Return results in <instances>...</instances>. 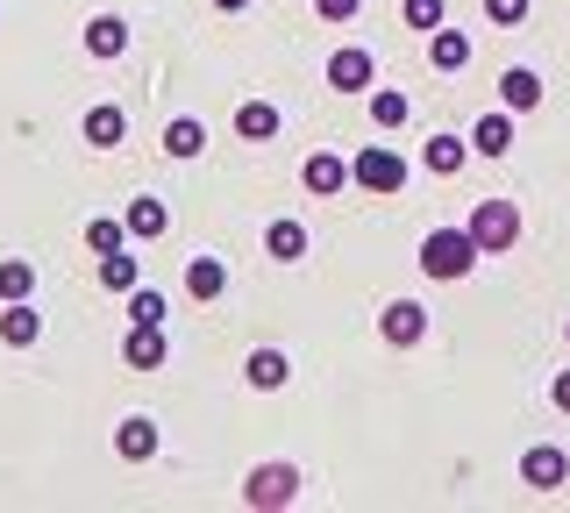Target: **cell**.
I'll return each instance as SVG.
<instances>
[{
	"mask_svg": "<svg viewBox=\"0 0 570 513\" xmlns=\"http://www.w3.org/2000/svg\"><path fill=\"white\" fill-rule=\"evenodd\" d=\"M485 257L471 243V228H435V236L421 243V272L428 278H442V286H456V278H471V264Z\"/></svg>",
	"mask_w": 570,
	"mask_h": 513,
	"instance_id": "1",
	"label": "cell"
},
{
	"mask_svg": "<svg viewBox=\"0 0 570 513\" xmlns=\"http://www.w3.org/2000/svg\"><path fill=\"white\" fill-rule=\"evenodd\" d=\"M463 228H471V243L485 257H499V250H513V243H521V207H513V200H478Z\"/></svg>",
	"mask_w": 570,
	"mask_h": 513,
	"instance_id": "2",
	"label": "cell"
},
{
	"mask_svg": "<svg viewBox=\"0 0 570 513\" xmlns=\"http://www.w3.org/2000/svg\"><path fill=\"white\" fill-rule=\"evenodd\" d=\"M350 186H364V193H400L406 186V157L392 150V144H364L350 157Z\"/></svg>",
	"mask_w": 570,
	"mask_h": 513,
	"instance_id": "3",
	"label": "cell"
},
{
	"mask_svg": "<svg viewBox=\"0 0 570 513\" xmlns=\"http://www.w3.org/2000/svg\"><path fill=\"white\" fill-rule=\"evenodd\" d=\"M299 500V471L293 464H257L243 477V506H293Z\"/></svg>",
	"mask_w": 570,
	"mask_h": 513,
	"instance_id": "4",
	"label": "cell"
},
{
	"mask_svg": "<svg viewBox=\"0 0 570 513\" xmlns=\"http://www.w3.org/2000/svg\"><path fill=\"white\" fill-rule=\"evenodd\" d=\"M371 79H379V65H371L364 43H343L328 58V86H335V93H371Z\"/></svg>",
	"mask_w": 570,
	"mask_h": 513,
	"instance_id": "5",
	"label": "cell"
},
{
	"mask_svg": "<svg viewBox=\"0 0 570 513\" xmlns=\"http://www.w3.org/2000/svg\"><path fill=\"white\" fill-rule=\"evenodd\" d=\"M379 335H385L392 349H414L421 335H428V307H421V299H392V307L379 314Z\"/></svg>",
	"mask_w": 570,
	"mask_h": 513,
	"instance_id": "6",
	"label": "cell"
},
{
	"mask_svg": "<svg viewBox=\"0 0 570 513\" xmlns=\"http://www.w3.org/2000/svg\"><path fill=\"white\" fill-rule=\"evenodd\" d=\"M563 477H570V456L557 450V442H534V450L521 456V485L528 492H557Z\"/></svg>",
	"mask_w": 570,
	"mask_h": 513,
	"instance_id": "7",
	"label": "cell"
},
{
	"mask_svg": "<svg viewBox=\"0 0 570 513\" xmlns=\"http://www.w3.org/2000/svg\"><path fill=\"white\" fill-rule=\"evenodd\" d=\"M157 442H165V435H157V421H150V414H129V421L115 428V456H121V464H150Z\"/></svg>",
	"mask_w": 570,
	"mask_h": 513,
	"instance_id": "8",
	"label": "cell"
},
{
	"mask_svg": "<svg viewBox=\"0 0 570 513\" xmlns=\"http://www.w3.org/2000/svg\"><path fill=\"white\" fill-rule=\"evenodd\" d=\"M36 335H43V314H36V299H0V343H8V349H29Z\"/></svg>",
	"mask_w": 570,
	"mask_h": 513,
	"instance_id": "9",
	"label": "cell"
},
{
	"mask_svg": "<svg viewBox=\"0 0 570 513\" xmlns=\"http://www.w3.org/2000/svg\"><path fill=\"white\" fill-rule=\"evenodd\" d=\"M121 364L129 371H165V328L129 322V335H121Z\"/></svg>",
	"mask_w": 570,
	"mask_h": 513,
	"instance_id": "10",
	"label": "cell"
},
{
	"mask_svg": "<svg viewBox=\"0 0 570 513\" xmlns=\"http://www.w3.org/2000/svg\"><path fill=\"white\" fill-rule=\"evenodd\" d=\"M299 186L328 200V193H343V186H350V165H343V157H335V150H314L307 165H299Z\"/></svg>",
	"mask_w": 570,
	"mask_h": 513,
	"instance_id": "11",
	"label": "cell"
},
{
	"mask_svg": "<svg viewBox=\"0 0 570 513\" xmlns=\"http://www.w3.org/2000/svg\"><path fill=\"white\" fill-rule=\"evenodd\" d=\"M499 108H507V115H534V108H542V79H534L528 65H513V72L499 79Z\"/></svg>",
	"mask_w": 570,
	"mask_h": 513,
	"instance_id": "12",
	"label": "cell"
},
{
	"mask_svg": "<svg viewBox=\"0 0 570 513\" xmlns=\"http://www.w3.org/2000/svg\"><path fill=\"white\" fill-rule=\"evenodd\" d=\"M421 165L435 171V179H456V171L471 165V144H463V136H428V144H421Z\"/></svg>",
	"mask_w": 570,
	"mask_h": 513,
	"instance_id": "13",
	"label": "cell"
},
{
	"mask_svg": "<svg viewBox=\"0 0 570 513\" xmlns=\"http://www.w3.org/2000/svg\"><path fill=\"white\" fill-rule=\"evenodd\" d=\"M186 293L200 299V307H207V299H222L228 293V264L222 257H186Z\"/></svg>",
	"mask_w": 570,
	"mask_h": 513,
	"instance_id": "14",
	"label": "cell"
},
{
	"mask_svg": "<svg viewBox=\"0 0 570 513\" xmlns=\"http://www.w3.org/2000/svg\"><path fill=\"white\" fill-rule=\"evenodd\" d=\"M129 50V22L121 14H94L86 22V58H121Z\"/></svg>",
	"mask_w": 570,
	"mask_h": 513,
	"instance_id": "15",
	"label": "cell"
},
{
	"mask_svg": "<svg viewBox=\"0 0 570 513\" xmlns=\"http://www.w3.org/2000/svg\"><path fill=\"white\" fill-rule=\"evenodd\" d=\"M428 65L435 72H463L471 65V37L463 29H428Z\"/></svg>",
	"mask_w": 570,
	"mask_h": 513,
	"instance_id": "16",
	"label": "cell"
},
{
	"mask_svg": "<svg viewBox=\"0 0 570 513\" xmlns=\"http://www.w3.org/2000/svg\"><path fill=\"white\" fill-rule=\"evenodd\" d=\"M513 150V115L499 108V115H478V129H471V157H507Z\"/></svg>",
	"mask_w": 570,
	"mask_h": 513,
	"instance_id": "17",
	"label": "cell"
},
{
	"mask_svg": "<svg viewBox=\"0 0 570 513\" xmlns=\"http://www.w3.org/2000/svg\"><path fill=\"white\" fill-rule=\"evenodd\" d=\"M121 136H129V115H121L115 100H100V108H86V144H94V150H115Z\"/></svg>",
	"mask_w": 570,
	"mask_h": 513,
	"instance_id": "18",
	"label": "cell"
},
{
	"mask_svg": "<svg viewBox=\"0 0 570 513\" xmlns=\"http://www.w3.org/2000/svg\"><path fill=\"white\" fill-rule=\"evenodd\" d=\"M121 221H129V236H136V243H157V236L171 228V207L142 193V200H129V215H121Z\"/></svg>",
	"mask_w": 570,
	"mask_h": 513,
	"instance_id": "19",
	"label": "cell"
},
{
	"mask_svg": "<svg viewBox=\"0 0 570 513\" xmlns=\"http://www.w3.org/2000/svg\"><path fill=\"white\" fill-rule=\"evenodd\" d=\"M243 378L257 385V393H278L285 378H293V364H285V349H249V364H243Z\"/></svg>",
	"mask_w": 570,
	"mask_h": 513,
	"instance_id": "20",
	"label": "cell"
},
{
	"mask_svg": "<svg viewBox=\"0 0 570 513\" xmlns=\"http://www.w3.org/2000/svg\"><path fill=\"white\" fill-rule=\"evenodd\" d=\"M236 136H243V144H272V136H278V108H272V100H243V108H236Z\"/></svg>",
	"mask_w": 570,
	"mask_h": 513,
	"instance_id": "21",
	"label": "cell"
},
{
	"mask_svg": "<svg viewBox=\"0 0 570 513\" xmlns=\"http://www.w3.org/2000/svg\"><path fill=\"white\" fill-rule=\"evenodd\" d=\"M264 257H272V264H299V257H307V228H299V221H272V228H264Z\"/></svg>",
	"mask_w": 570,
	"mask_h": 513,
	"instance_id": "22",
	"label": "cell"
},
{
	"mask_svg": "<svg viewBox=\"0 0 570 513\" xmlns=\"http://www.w3.org/2000/svg\"><path fill=\"white\" fill-rule=\"evenodd\" d=\"M200 150H207V129H200L193 115H178L171 129H165V157H178V165H193Z\"/></svg>",
	"mask_w": 570,
	"mask_h": 513,
	"instance_id": "23",
	"label": "cell"
},
{
	"mask_svg": "<svg viewBox=\"0 0 570 513\" xmlns=\"http://www.w3.org/2000/svg\"><path fill=\"white\" fill-rule=\"evenodd\" d=\"M100 286H107V293H136V286H142V257H129V250L100 257Z\"/></svg>",
	"mask_w": 570,
	"mask_h": 513,
	"instance_id": "24",
	"label": "cell"
},
{
	"mask_svg": "<svg viewBox=\"0 0 570 513\" xmlns=\"http://www.w3.org/2000/svg\"><path fill=\"white\" fill-rule=\"evenodd\" d=\"M406 115H414V100H406L400 86H371V121H379V129H400Z\"/></svg>",
	"mask_w": 570,
	"mask_h": 513,
	"instance_id": "25",
	"label": "cell"
},
{
	"mask_svg": "<svg viewBox=\"0 0 570 513\" xmlns=\"http://www.w3.org/2000/svg\"><path fill=\"white\" fill-rule=\"evenodd\" d=\"M86 250H94V257L129 250V221H107V215H94V221H86Z\"/></svg>",
	"mask_w": 570,
	"mask_h": 513,
	"instance_id": "26",
	"label": "cell"
},
{
	"mask_svg": "<svg viewBox=\"0 0 570 513\" xmlns=\"http://www.w3.org/2000/svg\"><path fill=\"white\" fill-rule=\"evenodd\" d=\"M0 299H36V264L29 257H0Z\"/></svg>",
	"mask_w": 570,
	"mask_h": 513,
	"instance_id": "27",
	"label": "cell"
},
{
	"mask_svg": "<svg viewBox=\"0 0 570 513\" xmlns=\"http://www.w3.org/2000/svg\"><path fill=\"white\" fill-rule=\"evenodd\" d=\"M121 299H129V322L165 328V293H157V286H136V293H121Z\"/></svg>",
	"mask_w": 570,
	"mask_h": 513,
	"instance_id": "28",
	"label": "cell"
},
{
	"mask_svg": "<svg viewBox=\"0 0 570 513\" xmlns=\"http://www.w3.org/2000/svg\"><path fill=\"white\" fill-rule=\"evenodd\" d=\"M485 22L492 29H521L528 22V0H485Z\"/></svg>",
	"mask_w": 570,
	"mask_h": 513,
	"instance_id": "29",
	"label": "cell"
},
{
	"mask_svg": "<svg viewBox=\"0 0 570 513\" xmlns=\"http://www.w3.org/2000/svg\"><path fill=\"white\" fill-rule=\"evenodd\" d=\"M406 29H442V0H406Z\"/></svg>",
	"mask_w": 570,
	"mask_h": 513,
	"instance_id": "30",
	"label": "cell"
},
{
	"mask_svg": "<svg viewBox=\"0 0 570 513\" xmlns=\"http://www.w3.org/2000/svg\"><path fill=\"white\" fill-rule=\"evenodd\" d=\"M314 8H321V22H356L364 0H314Z\"/></svg>",
	"mask_w": 570,
	"mask_h": 513,
	"instance_id": "31",
	"label": "cell"
},
{
	"mask_svg": "<svg viewBox=\"0 0 570 513\" xmlns=\"http://www.w3.org/2000/svg\"><path fill=\"white\" fill-rule=\"evenodd\" d=\"M549 399H557V414H570V371H557V385H549Z\"/></svg>",
	"mask_w": 570,
	"mask_h": 513,
	"instance_id": "32",
	"label": "cell"
},
{
	"mask_svg": "<svg viewBox=\"0 0 570 513\" xmlns=\"http://www.w3.org/2000/svg\"><path fill=\"white\" fill-rule=\"evenodd\" d=\"M214 8H222V14H243V8H249V0H214Z\"/></svg>",
	"mask_w": 570,
	"mask_h": 513,
	"instance_id": "33",
	"label": "cell"
},
{
	"mask_svg": "<svg viewBox=\"0 0 570 513\" xmlns=\"http://www.w3.org/2000/svg\"><path fill=\"white\" fill-rule=\"evenodd\" d=\"M563 335H570V328H563Z\"/></svg>",
	"mask_w": 570,
	"mask_h": 513,
	"instance_id": "34",
	"label": "cell"
}]
</instances>
